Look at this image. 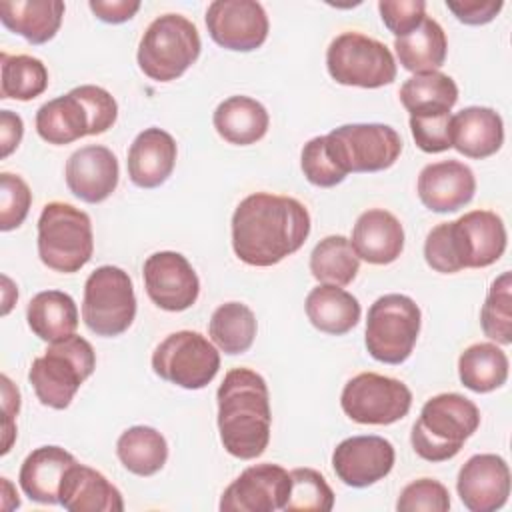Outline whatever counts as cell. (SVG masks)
Listing matches in <instances>:
<instances>
[{
	"label": "cell",
	"instance_id": "obj_25",
	"mask_svg": "<svg viewBox=\"0 0 512 512\" xmlns=\"http://www.w3.org/2000/svg\"><path fill=\"white\" fill-rule=\"evenodd\" d=\"M452 148L468 158H488L496 154L504 142V122L500 114L488 106H468L452 116L450 122Z\"/></svg>",
	"mask_w": 512,
	"mask_h": 512
},
{
	"label": "cell",
	"instance_id": "obj_19",
	"mask_svg": "<svg viewBox=\"0 0 512 512\" xmlns=\"http://www.w3.org/2000/svg\"><path fill=\"white\" fill-rule=\"evenodd\" d=\"M456 490L470 512H494L510 496V468L498 454H476L462 464Z\"/></svg>",
	"mask_w": 512,
	"mask_h": 512
},
{
	"label": "cell",
	"instance_id": "obj_48",
	"mask_svg": "<svg viewBox=\"0 0 512 512\" xmlns=\"http://www.w3.org/2000/svg\"><path fill=\"white\" fill-rule=\"evenodd\" d=\"M24 134V122L18 114H14L12 110H2L0 112V148H2V158L10 156Z\"/></svg>",
	"mask_w": 512,
	"mask_h": 512
},
{
	"label": "cell",
	"instance_id": "obj_37",
	"mask_svg": "<svg viewBox=\"0 0 512 512\" xmlns=\"http://www.w3.org/2000/svg\"><path fill=\"white\" fill-rule=\"evenodd\" d=\"M0 98L28 102L48 88V70L42 60L28 54H0Z\"/></svg>",
	"mask_w": 512,
	"mask_h": 512
},
{
	"label": "cell",
	"instance_id": "obj_3",
	"mask_svg": "<svg viewBox=\"0 0 512 512\" xmlns=\"http://www.w3.org/2000/svg\"><path fill=\"white\" fill-rule=\"evenodd\" d=\"M116 118L118 104L114 96L100 86L84 84L44 102L36 112V132L44 142L62 146L106 132Z\"/></svg>",
	"mask_w": 512,
	"mask_h": 512
},
{
	"label": "cell",
	"instance_id": "obj_42",
	"mask_svg": "<svg viewBox=\"0 0 512 512\" xmlns=\"http://www.w3.org/2000/svg\"><path fill=\"white\" fill-rule=\"evenodd\" d=\"M300 166L306 180L320 188H332L346 178V174H342L332 162L326 150L324 136H316L304 144L300 154Z\"/></svg>",
	"mask_w": 512,
	"mask_h": 512
},
{
	"label": "cell",
	"instance_id": "obj_46",
	"mask_svg": "<svg viewBox=\"0 0 512 512\" xmlns=\"http://www.w3.org/2000/svg\"><path fill=\"white\" fill-rule=\"evenodd\" d=\"M88 6L96 18L108 24H122L140 10L138 0H90Z\"/></svg>",
	"mask_w": 512,
	"mask_h": 512
},
{
	"label": "cell",
	"instance_id": "obj_13",
	"mask_svg": "<svg viewBox=\"0 0 512 512\" xmlns=\"http://www.w3.org/2000/svg\"><path fill=\"white\" fill-rule=\"evenodd\" d=\"M340 406L358 424L386 426L402 420L410 412L412 392L396 378L362 372L346 382Z\"/></svg>",
	"mask_w": 512,
	"mask_h": 512
},
{
	"label": "cell",
	"instance_id": "obj_24",
	"mask_svg": "<svg viewBox=\"0 0 512 512\" xmlns=\"http://www.w3.org/2000/svg\"><path fill=\"white\" fill-rule=\"evenodd\" d=\"M350 242L368 264H390L404 250V228L392 212L372 208L358 216Z\"/></svg>",
	"mask_w": 512,
	"mask_h": 512
},
{
	"label": "cell",
	"instance_id": "obj_32",
	"mask_svg": "<svg viewBox=\"0 0 512 512\" xmlns=\"http://www.w3.org/2000/svg\"><path fill=\"white\" fill-rule=\"evenodd\" d=\"M456 100V82L440 70L414 74L400 86V102L410 116L450 112Z\"/></svg>",
	"mask_w": 512,
	"mask_h": 512
},
{
	"label": "cell",
	"instance_id": "obj_38",
	"mask_svg": "<svg viewBox=\"0 0 512 512\" xmlns=\"http://www.w3.org/2000/svg\"><path fill=\"white\" fill-rule=\"evenodd\" d=\"M482 332L498 342L512 344V274L502 272L490 286L480 312Z\"/></svg>",
	"mask_w": 512,
	"mask_h": 512
},
{
	"label": "cell",
	"instance_id": "obj_45",
	"mask_svg": "<svg viewBox=\"0 0 512 512\" xmlns=\"http://www.w3.org/2000/svg\"><path fill=\"white\" fill-rule=\"evenodd\" d=\"M448 10L468 26L488 24L502 10V0H446Z\"/></svg>",
	"mask_w": 512,
	"mask_h": 512
},
{
	"label": "cell",
	"instance_id": "obj_43",
	"mask_svg": "<svg viewBox=\"0 0 512 512\" xmlns=\"http://www.w3.org/2000/svg\"><path fill=\"white\" fill-rule=\"evenodd\" d=\"M450 122H452L450 112L410 116V132L416 146L428 154H438L452 148Z\"/></svg>",
	"mask_w": 512,
	"mask_h": 512
},
{
	"label": "cell",
	"instance_id": "obj_44",
	"mask_svg": "<svg viewBox=\"0 0 512 512\" xmlns=\"http://www.w3.org/2000/svg\"><path fill=\"white\" fill-rule=\"evenodd\" d=\"M378 10L384 26L396 38L410 34L426 18L424 0H380Z\"/></svg>",
	"mask_w": 512,
	"mask_h": 512
},
{
	"label": "cell",
	"instance_id": "obj_47",
	"mask_svg": "<svg viewBox=\"0 0 512 512\" xmlns=\"http://www.w3.org/2000/svg\"><path fill=\"white\" fill-rule=\"evenodd\" d=\"M0 380H2V408H4V446H2V454H6L10 450L14 434H16L14 416L20 410V392H18V388L12 386V382L6 374Z\"/></svg>",
	"mask_w": 512,
	"mask_h": 512
},
{
	"label": "cell",
	"instance_id": "obj_21",
	"mask_svg": "<svg viewBox=\"0 0 512 512\" xmlns=\"http://www.w3.org/2000/svg\"><path fill=\"white\" fill-rule=\"evenodd\" d=\"M416 190L428 210L438 214L456 212L474 198L476 178L464 162L442 160L420 170Z\"/></svg>",
	"mask_w": 512,
	"mask_h": 512
},
{
	"label": "cell",
	"instance_id": "obj_7",
	"mask_svg": "<svg viewBox=\"0 0 512 512\" xmlns=\"http://www.w3.org/2000/svg\"><path fill=\"white\" fill-rule=\"evenodd\" d=\"M94 252L90 216L66 202H48L38 218V256L54 272L72 274Z\"/></svg>",
	"mask_w": 512,
	"mask_h": 512
},
{
	"label": "cell",
	"instance_id": "obj_17",
	"mask_svg": "<svg viewBox=\"0 0 512 512\" xmlns=\"http://www.w3.org/2000/svg\"><path fill=\"white\" fill-rule=\"evenodd\" d=\"M290 472L264 462L246 468L222 494V512H274L284 510L290 496Z\"/></svg>",
	"mask_w": 512,
	"mask_h": 512
},
{
	"label": "cell",
	"instance_id": "obj_23",
	"mask_svg": "<svg viewBox=\"0 0 512 512\" xmlns=\"http://www.w3.org/2000/svg\"><path fill=\"white\" fill-rule=\"evenodd\" d=\"M60 506L68 512H122L124 500L102 472L74 462L60 482Z\"/></svg>",
	"mask_w": 512,
	"mask_h": 512
},
{
	"label": "cell",
	"instance_id": "obj_12",
	"mask_svg": "<svg viewBox=\"0 0 512 512\" xmlns=\"http://www.w3.org/2000/svg\"><path fill=\"white\" fill-rule=\"evenodd\" d=\"M220 368L214 344L194 330L168 334L152 354V370L166 382L186 390L208 386Z\"/></svg>",
	"mask_w": 512,
	"mask_h": 512
},
{
	"label": "cell",
	"instance_id": "obj_29",
	"mask_svg": "<svg viewBox=\"0 0 512 512\" xmlns=\"http://www.w3.org/2000/svg\"><path fill=\"white\" fill-rule=\"evenodd\" d=\"M306 316L320 332L342 336L360 320V302L340 286L320 284L312 288L304 302Z\"/></svg>",
	"mask_w": 512,
	"mask_h": 512
},
{
	"label": "cell",
	"instance_id": "obj_28",
	"mask_svg": "<svg viewBox=\"0 0 512 512\" xmlns=\"http://www.w3.org/2000/svg\"><path fill=\"white\" fill-rule=\"evenodd\" d=\"M212 122L220 138L236 146H248L264 138L270 116L258 100L250 96H230L216 106Z\"/></svg>",
	"mask_w": 512,
	"mask_h": 512
},
{
	"label": "cell",
	"instance_id": "obj_35",
	"mask_svg": "<svg viewBox=\"0 0 512 512\" xmlns=\"http://www.w3.org/2000/svg\"><path fill=\"white\" fill-rule=\"evenodd\" d=\"M360 268V258L346 236L322 238L310 254V272L320 284L348 286Z\"/></svg>",
	"mask_w": 512,
	"mask_h": 512
},
{
	"label": "cell",
	"instance_id": "obj_18",
	"mask_svg": "<svg viewBox=\"0 0 512 512\" xmlns=\"http://www.w3.org/2000/svg\"><path fill=\"white\" fill-rule=\"evenodd\" d=\"M394 446L382 436H352L332 452V468L346 486L366 488L390 474Z\"/></svg>",
	"mask_w": 512,
	"mask_h": 512
},
{
	"label": "cell",
	"instance_id": "obj_11",
	"mask_svg": "<svg viewBox=\"0 0 512 512\" xmlns=\"http://www.w3.org/2000/svg\"><path fill=\"white\" fill-rule=\"evenodd\" d=\"M326 68L332 80L344 86L380 88L396 78V60L390 48L360 32H342L330 42Z\"/></svg>",
	"mask_w": 512,
	"mask_h": 512
},
{
	"label": "cell",
	"instance_id": "obj_27",
	"mask_svg": "<svg viewBox=\"0 0 512 512\" xmlns=\"http://www.w3.org/2000/svg\"><path fill=\"white\" fill-rule=\"evenodd\" d=\"M64 2L60 0H4L0 2L2 24L30 44H46L62 24Z\"/></svg>",
	"mask_w": 512,
	"mask_h": 512
},
{
	"label": "cell",
	"instance_id": "obj_20",
	"mask_svg": "<svg viewBox=\"0 0 512 512\" xmlns=\"http://www.w3.org/2000/svg\"><path fill=\"white\" fill-rule=\"evenodd\" d=\"M68 190L88 204L104 202L118 186V160L114 152L100 144H90L76 150L66 162Z\"/></svg>",
	"mask_w": 512,
	"mask_h": 512
},
{
	"label": "cell",
	"instance_id": "obj_41",
	"mask_svg": "<svg viewBox=\"0 0 512 512\" xmlns=\"http://www.w3.org/2000/svg\"><path fill=\"white\" fill-rule=\"evenodd\" d=\"M398 512H448L450 494L446 486L432 478H420L410 482L398 496Z\"/></svg>",
	"mask_w": 512,
	"mask_h": 512
},
{
	"label": "cell",
	"instance_id": "obj_31",
	"mask_svg": "<svg viewBox=\"0 0 512 512\" xmlns=\"http://www.w3.org/2000/svg\"><path fill=\"white\" fill-rule=\"evenodd\" d=\"M396 56L408 72L422 74L438 70L448 52V40L434 18H424L416 30L394 40Z\"/></svg>",
	"mask_w": 512,
	"mask_h": 512
},
{
	"label": "cell",
	"instance_id": "obj_22",
	"mask_svg": "<svg viewBox=\"0 0 512 512\" xmlns=\"http://www.w3.org/2000/svg\"><path fill=\"white\" fill-rule=\"evenodd\" d=\"M176 140L162 128L142 130L128 150V176L138 188H158L164 184L176 164Z\"/></svg>",
	"mask_w": 512,
	"mask_h": 512
},
{
	"label": "cell",
	"instance_id": "obj_15",
	"mask_svg": "<svg viewBox=\"0 0 512 512\" xmlns=\"http://www.w3.org/2000/svg\"><path fill=\"white\" fill-rule=\"evenodd\" d=\"M456 262L462 268H486L506 250V228L492 210H472L448 222Z\"/></svg>",
	"mask_w": 512,
	"mask_h": 512
},
{
	"label": "cell",
	"instance_id": "obj_40",
	"mask_svg": "<svg viewBox=\"0 0 512 512\" xmlns=\"http://www.w3.org/2000/svg\"><path fill=\"white\" fill-rule=\"evenodd\" d=\"M32 192L28 184L10 172L0 174V230L18 228L30 210Z\"/></svg>",
	"mask_w": 512,
	"mask_h": 512
},
{
	"label": "cell",
	"instance_id": "obj_1",
	"mask_svg": "<svg viewBox=\"0 0 512 512\" xmlns=\"http://www.w3.org/2000/svg\"><path fill=\"white\" fill-rule=\"evenodd\" d=\"M310 234L306 206L290 196L254 192L232 214V248L248 266H274L298 252Z\"/></svg>",
	"mask_w": 512,
	"mask_h": 512
},
{
	"label": "cell",
	"instance_id": "obj_6",
	"mask_svg": "<svg viewBox=\"0 0 512 512\" xmlns=\"http://www.w3.org/2000/svg\"><path fill=\"white\" fill-rule=\"evenodd\" d=\"M202 42L194 22L182 14H162L148 24L138 44V66L156 82L180 78L200 56Z\"/></svg>",
	"mask_w": 512,
	"mask_h": 512
},
{
	"label": "cell",
	"instance_id": "obj_4",
	"mask_svg": "<svg viewBox=\"0 0 512 512\" xmlns=\"http://www.w3.org/2000/svg\"><path fill=\"white\" fill-rule=\"evenodd\" d=\"M480 410L462 394L444 392L426 400L412 426L414 452L428 462L454 458L464 442L478 430Z\"/></svg>",
	"mask_w": 512,
	"mask_h": 512
},
{
	"label": "cell",
	"instance_id": "obj_36",
	"mask_svg": "<svg viewBox=\"0 0 512 512\" xmlns=\"http://www.w3.org/2000/svg\"><path fill=\"white\" fill-rule=\"evenodd\" d=\"M256 316L242 302H226L212 312L208 332L224 354L246 352L256 338Z\"/></svg>",
	"mask_w": 512,
	"mask_h": 512
},
{
	"label": "cell",
	"instance_id": "obj_14",
	"mask_svg": "<svg viewBox=\"0 0 512 512\" xmlns=\"http://www.w3.org/2000/svg\"><path fill=\"white\" fill-rule=\"evenodd\" d=\"M210 38L234 52L260 48L268 38V16L256 0H214L206 10Z\"/></svg>",
	"mask_w": 512,
	"mask_h": 512
},
{
	"label": "cell",
	"instance_id": "obj_16",
	"mask_svg": "<svg viewBox=\"0 0 512 512\" xmlns=\"http://www.w3.org/2000/svg\"><path fill=\"white\" fill-rule=\"evenodd\" d=\"M142 276L148 298L162 310L182 312L198 300V276L180 252L164 250L150 254L144 262Z\"/></svg>",
	"mask_w": 512,
	"mask_h": 512
},
{
	"label": "cell",
	"instance_id": "obj_34",
	"mask_svg": "<svg viewBox=\"0 0 512 512\" xmlns=\"http://www.w3.org/2000/svg\"><path fill=\"white\" fill-rule=\"evenodd\" d=\"M116 454L122 466L136 476H152L168 460L166 438L152 426H132L116 442Z\"/></svg>",
	"mask_w": 512,
	"mask_h": 512
},
{
	"label": "cell",
	"instance_id": "obj_5",
	"mask_svg": "<svg viewBox=\"0 0 512 512\" xmlns=\"http://www.w3.org/2000/svg\"><path fill=\"white\" fill-rule=\"evenodd\" d=\"M96 354L92 344L82 336H68L52 342L48 350L32 360L28 380L40 404L64 410L70 406L82 382L92 376Z\"/></svg>",
	"mask_w": 512,
	"mask_h": 512
},
{
	"label": "cell",
	"instance_id": "obj_30",
	"mask_svg": "<svg viewBox=\"0 0 512 512\" xmlns=\"http://www.w3.org/2000/svg\"><path fill=\"white\" fill-rule=\"evenodd\" d=\"M30 330L44 342H60L78 328V308L70 294L62 290L38 292L26 308Z\"/></svg>",
	"mask_w": 512,
	"mask_h": 512
},
{
	"label": "cell",
	"instance_id": "obj_26",
	"mask_svg": "<svg viewBox=\"0 0 512 512\" xmlns=\"http://www.w3.org/2000/svg\"><path fill=\"white\" fill-rule=\"evenodd\" d=\"M76 458L60 446L32 450L20 466V488L38 504H60V482Z\"/></svg>",
	"mask_w": 512,
	"mask_h": 512
},
{
	"label": "cell",
	"instance_id": "obj_8",
	"mask_svg": "<svg viewBox=\"0 0 512 512\" xmlns=\"http://www.w3.org/2000/svg\"><path fill=\"white\" fill-rule=\"evenodd\" d=\"M420 320V308L410 296H380L366 316L364 344L368 354L384 364H402L414 350Z\"/></svg>",
	"mask_w": 512,
	"mask_h": 512
},
{
	"label": "cell",
	"instance_id": "obj_10",
	"mask_svg": "<svg viewBox=\"0 0 512 512\" xmlns=\"http://www.w3.org/2000/svg\"><path fill=\"white\" fill-rule=\"evenodd\" d=\"M136 316L134 286L118 266L96 268L84 284L82 320L96 336H120Z\"/></svg>",
	"mask_w": 512,
	"mask_h": 512
},
{
	"label": "cell",
	"instance_id": "obj_39",
	"mask_svg": "<svg viewBox=\"0 0 512 512\" xmlns=\"http://www.w3.org/2000/svg\"><path fill=\"white\" fill-rule=\"evenodd\" d=\"M290 482L286 512H330L334 508V492L318 470L294 468Z\"/></svg>",
	"mask_w": 512,
	"mask_h": 512
},
{
	"label": "cell",
	"instance_id": "obj_9",
	"mask_svg": "<svg viewBox=\"0 0 512 512\" xmlns=\"http://www.w3.org/2000/svg\"><path fill=\"white\" fill-rule=\"evenodd\" d=\"M324 142L332 162L346 176L386 170L402 152V138L388 124H344L330 130Z\"/></svg>",
	"mask_w": 512,
	"mask_h": 512
},
{
	"label": "cell",
	"instance_id": "obj_2",
	"mask_svg": "<svg viewBox=\"0 0 512 512\" xmlns=\"http://www.w3.org/2000/svg\"><path fill=\"white\" fill-rule=\"evenodd\" d=\"M220 442L240 460L258 458L270 442V394L266 380L250 368L226 372L216 392Z\"/></svg>",
	"mask_w": 512,
	"mask_h": 512
},
{
	"label": "cell",
	"instance_id": "obj_33",
	"mask_svg": "<svg viewBox=\"0 0 512 512\" xmlns=\"http://www.w3.org/2000/svg\"><path fill=\"white\" fill-rule=\"evenodd\" d=\"M458 376L472 392H492L508 378V356L492 342L472 344L458 358Z\"/></svg>",
	"mask_w": 512,
	"mask_h": 512
}]
</instances>
